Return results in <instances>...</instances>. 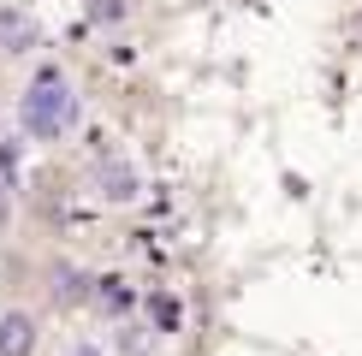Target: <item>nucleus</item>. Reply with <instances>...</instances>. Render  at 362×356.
Listing matches in <instances>:
<instances>
[{
	"label": "nucleus",
	"instance_id": "f257e3e1",
	"mask_svg": "<svg viewBox=\"0 0 362 356\" xmlns=\"http://www.w3.org/2000/svg\"><path fill=\"white\" fill-rule=\"evenodd\" d=\"M18 113H24V125L36 131V137H66V131L78 125V95H71L66 71L59 66L36 71L30 89H24V101H18Z\"/></svg>",
	"mask_w": 362,
	"mask_h": 356
},
{
	"label": "nucleus",
	"instance_id": "f03ea898",
	"mask_svg": "<svg viewBox=\"0 0 362 356\" xmlns=\"http://www.w3.org/2000/svg\"><path fill=\"white\" fill-rule=\"evenodd\" d=\"M36 42H42L36 12H24V6H0V54H30Z\"/></svg>",
	"mask_w": 362,
	"mask_h": 356
},
{
	"label": "nucleus",
	"instance_id": "7ed1b4c3",
	"mask_svg": "<svg viewBox=\"0 0 362 356\" xmlns=\"http://www.w3.org/2000/svg\"><path fill=\"white\" fill-rule=\"evenodd\" d=\"M0 356H36V321L24 309L0 315Z\"/></svg>",
	"mask_w": 362,
	"mask_h": 356
},
{
	"label": "nucleus",
	"instance_id": "20e7f679",
	"mask_svg": "<svg viewBox=\"0 0 362 356\" xmlns=\"http://www.w3.org/2000/svg\"><path fill=\"white\" fill-rule=\"evenodd\" d=\"M95 184H101V196H107V202H131V196H137V172H131L119 155H113V160H101Z\"/></svg>",
	"mask_w": 362,
	"mask_h": 356
},
{
	"label": "nucleus",
	"instance_id": "39448f33",
	"mask_svg": "<svg viewBox=\"0 0 362 356\" xmlns=\"http://www.w3.org/2000/svg\"><path fill=\"white\" fill-rule=\"evenodd\" d=\"M54 297H59V303H78V297H83V273H78V267H59V273H54Z\"/></svg>",
	"mask_w": 362,
	"mask_h": 356
},
{
	"label": "nucleus",
	"instance_id": "423d86ee",
	"mask_svg": "<svg viewBox=\"0 0 362 356\" xmlns=\"http://www.w3.org/2000/svg\"><path fill=\"white\" fill-rule=\"evenodd\" d=\"M95 297H101V309H113V315H119V309H131V291L119 285V279H101V291H95Z\"/></svg>",
	"mask_w": 362,
	"mask_h": 356
},
{
	"label": "nucleus",
	"instance_id": "0eeeda50",
	"mask_svg": "<svg viewBox=\"0 0 362 356\" xmlns=\"http://www.w3.org/2000/svg\"><path fill=\"white\" fill-rule=\"evenodd\" d=\"M148 315H155L160 326H178V303L173 297H148Z\"/></svg>",
	"mask_w": 362,
	"mask_h": 356
},
{
	"label": "nucleus",
	"instance_id": "6e6552de",
	"mask_svg": "<svg viewBox=\"0 0 362 356\" xmlns=\"http://www.w3.org/2000/svg\"><path fill=\"white\" fill-rule=\"evenodd\" d=\"M12 178H18V148H12V143H0V190H6Z\"/></svg>",
	"mask_w": 362,
	"mask_h": 356
},
{
	"label": "nucleus",
	"instance_id": "1a4fd4ad",
	"mask_svg": "<svg viewBox=\"0 0 362 356\" xmlns=\"http://www.w3.org/2000/svg\"><path fill=\"white\" fill-rule=\"evenodd\" d=\"M66 356H101V350H89V345H78V350H66Z\"/></svg>",
	"mask_w": 362,
	"mask_h": 356
}]
</instances>
